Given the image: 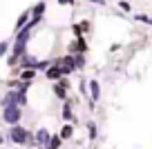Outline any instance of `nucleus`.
Segmentation results:
<instances>
[{"mask_svg":"<svg viewBox=\"0 0 152 149\" xmlns=\"http://www.w3.org/2000/svg\"><path fill=\"white\" fill-rule=\"evenodd\" d=\"M7 142L16 145V147H36V138H34V131L25 125H11L7 127Z\"/></svg>","mask_w":152,"mask_h":149,"instance_id":"nucleus-1","label":"nucleus"},{"mask_svg":"<svg viewBox=\"0 0 152 149\" xmlns=\"http://www.w3.org/2000/svg\"><path fill=\"white\" fill-rule=\"evenodd\" d=\"M23 116H25V107H20V105H0V120L7 127L20 125Z\"/></svg>","mask_w":152,"mask_h":149,"instance_id":"nucleus-2","label":"nucleus"},{"mask_svg":"<svg viewBox=\"0 0 152 149\" xmlns=\"http://www.w3.org/2000/svg\"><path fill=\"white\" fill-rule=\"evenodd\" d=\"M72 93V80L69 76H63L58 82H52V96L56 98V100H67V96Z\"/></svg>","mask_w":152,"mask_h":149,"instance_id":"nucleus-3","label":"nucleus"},{"mask_svg":"<svg viewBox=\"0 0 152 149\" xmlns=\"http://www.w3.org/2000/svg\"><path fill=\"white\" fill-rule=\"evenodd\" d=\"M54 62L61 65L63 74L65 76H72V74H78L76 69V60H74V54H61V56H54Z\"/></svg>","mask_w":152,"mask_h":149,"instance_id":"nucleus-4","label":"nucleus"},{"mask_svg":"<svg viewBox=\"0 0 152 149\" xmlns=\"http://www.w3.org/2000/svg\"><path fill=\"white\" fill-rule=\"evenodd\" d=\"M74 105H78V98L69 93V96H67V100H63V105H61V120H63V122H76Z\"/></svg>","mask_w":152,"mask_h":149,"instance_id":"nucleus-5","label":"nucleus"},{"mask_svg":"<svg viewBox=\"0 0 152 149\" xmlns=\"http://www.w3.org/2000/svg\"><path fill=\"white\" fill-rule=\"evenodd\" d=\"M34 138H36V149H45L47 140L52 138V131H49L47 125H40L36 131H34Z\"/></svg>","mask_w":152,"mask_h":149,"instance_id":"nucleus-6","label":"nucleus"},{"mask_svg":"<svg viewBox=\"0 0 152 149\" xmlns=\"http://www.w3.org/2000/svg\"><path fill=\"white\" fill-rule=\"evenodd\" d=\"M87 89H90V98L99 105L101 98H103V87H101L99 78H87Z\"/></svg>","mask_w":152,"mask_h":149,"instance_id":"nucleus-7","label":"nucleus"},{"mask_svg":"<svg viewBox=\"0 0 152 149\" xmlns=\"http://www.w3.org/2000/svg\"><path fill=\"white\" fill-rule=\"evenodd\" d=\"M43 76H45V80H47V82H58V80L63 78V69H61V65H56V62H52V65L47 67V69L43 71Z\"/></svg>","mask_w":152,"mask_h":149,"instance_id":"nucleus-8","label":"nucleus"},{"mask_svg":"<svg viewBox=\"0 0 152 149\" xmlns=\"http://www.w3.org/2000/svg\"><path fill=\"white\" fill-rule=\"evenodd\" d=\"M31 18L38 20V22H45V18H47V0H38L31 7Z\"/></svg>","mask_w":152,"mask_h":149,"instance_id":"nucleus-9","label":"nucleus"},{"mask_svg":"<svg viewBox=\"0 0 152 149\" xmlns=\"http://www.w3.org/2000/svg\"><path fill=\"white\" fill-rule=\"evenodd\" d=\"M58 136H61L65 142L74 140V136H76V125H74V122H63L61 129H58Z\"/></svg>","mask_w":152,"mask_h":149,"instance_id":"nucleus-10","label":"nucleus"},{"mask_svg":"<svg viewBox=\"0 0 152 149\" xmlns=\"http://www.w3.org/2000/svg\"><path fill=\"white\" fill-rule=\"evenodd\" d=\"M40 60V58L36 56V54H31V51H27L23 58H20V62H18V67L20 69H36V62Z\"/></svg>","mask_w":152,"mask_h":149,"instance_id":"nucleus-11","label":"nucleus"},{"mask_svg":"<svg viewBox=\"0 0 152 149\" xmlns=\"http://www.w3.org/2000/svg\"><path fill=\"white\" fill-rule=\"evenodd\" d=\"M29 20H31V7H29V9H25L23 14L16 18V22H14V33H16V31H20V29H23L25 25L29 22Z\"/></svg>","mask_w":152,"mask_h":149,"instance_id":"nucleus-12","label":"nucleus"},{"mask_svg":"<svg viewBox=\"0 0 152 149\" xmlns=\"http://www.w3.org/2000/svg\"><path fill=\"white\" fill-rule=\"evenodd\" d=\"M85 131H87V140H90V142H96V138H99V125H96L94 120L85 122Z\"/></svg>","mask_w":152,"mask_h":149,"instance_id":"nucleus-13","label":"nucleus"},{"mask_svg":"<svg viewBox=\"0 0 152 149\" xmlns=\"http://www.w3.org/2000/svg\"><path fill=\"white\" fill-rule=\"evenodd\" d=\"M78 27H81V33H83V36H87V38H90L92 31H94V22H92V18L78 20Z\"/></svg>","mask_w":152,"mask_h":149,"instance_id":"nucleus-14","label":"nucleus"},{"mask_svg":"<svg viewBox=\"0 0 152 149\" xmlns=\"http://www.w3.org/2000/svg\"><path fill=\"white\" fill-rule=\"evenodd\" d=\"M63 145H65V140L58 136V131L56 134H52V138L47 140V145H45V149H63Z\"/></svg>","mask_w":152,"mask_h":149,"instance_id":"nucleus-15","label":"nucleus"},{"mask_svg":"<svg viewBox=\"0 0 152 149\" xmlns=\"http://www.w3.org/2000/svg\"><path fill=\"white\" fill-rule=\"evenodd\" d=\"M78 96H81L83 100H90V89H87V78L85 76L78 78Z\"/></svg>","mask_w":152,"mask_h":149,"instance_id":"nucleus-16","label":"nucleus"},{"mask_svg":"<svg viewBox=\"0 0 152 149\" xmlns=\"http://www.w3.org/2000/svg\"><path fill=\"white\" fill-rule=\"evenodd\" d=\"M20 80H25V82H34V80L38 78V71L36 69H20Z\"/></svg>","mask_w":152,"mask_h":149,"instance_id":"nucleus-17","label":"nucleus"},{"mask_svg":"<svg viewBox=\"0 0 152 149\" xmlns=\"http://www.w3.org/2000/svg\"><path fill=\"white\" fill-rule=\"evenodd\" d=\"M74 60H76V69L85 71V67H87V54H74Z\"/></svg>","mask_w":152,"mask_h":149,"instance_id":"nucleus-18","label":"nucleus"},{"mask_svg":"<svg viewBox=\"0 0 152 149\" xmlns=\"http://www.w3.org/2000/svg\"><path fill=\"white\" fill-rule=\"evenodd\" d=\"M9 51H11V38H7V40H0V60L9 56Z\"/></svg>","mask_w":152,"mask_h":149,"instance_id":"nucleus-19","label":"nucleus"},{"mask_svg":"<svg viewBox=\"0 0 152 149\" xmlns=\"http://www.w3.org/2000/svg\"><path fill=\"white\" fill-rule=\"evenodd\" d=\"M134 20L145 25V27H152V16H148V14H134Z\"/></svg>","mask_w":152,"mask_h":149,"instance_id":"nucleus-20","label":"nucleus"},{"mask_svg":"<svg viewBox=\"0 0 152 149\" xmlns=\"http://www.w3.org/2000/svg\"><path fill=\"white\" fill-rule=\"evenodd\" d=\"M76 5H78L76 0H56V7H61V9H74Z\"/></svg>","mask_w":152,"mask_h":149,"instance_id":"nucleus-21","label":"nucleus"},{"mask_svg":"<svg viewBox=\"0 0 152 149\" xmlns=\"http://www.w3.org/2000/svg\"><path fill=\"white\" fill-rule=\"evenodd\" d=\"M116 7H119L123 14H130V11H132V2H130V0H116Z\"/></svg>","mask_w":152,"mask_h":149,"instance_id":"nucleus-22","label":"nucleus"},{"mask_svg":"<svg viewBox=\"0 0 152 149\" xmlns=\"http://www.w3.org/2000/svg\"><path fill=\"white\" fill-rule=\"evenodd\" d=\"M85 2H90V5H96V7H105V5H107V0H85Z\"/></svg>","mask_w":152,"mask_h":149,"instance_id":"nucleus-23","label":"nucleus"},{"mask_svg":"<svg viewBox=\"0 0 152 149\" xmlns=\"http://www.w3.org/2000/svg\"><path fill=\"white\" fill-rule=\"evenodd\" d=\"M5 142H7V134H5V131H0V147H2Z\"/></svg>","mask_w":152,"mask_h":149,"instance_id":"nucleus-24","label":"nucleus"}]
</instances>
